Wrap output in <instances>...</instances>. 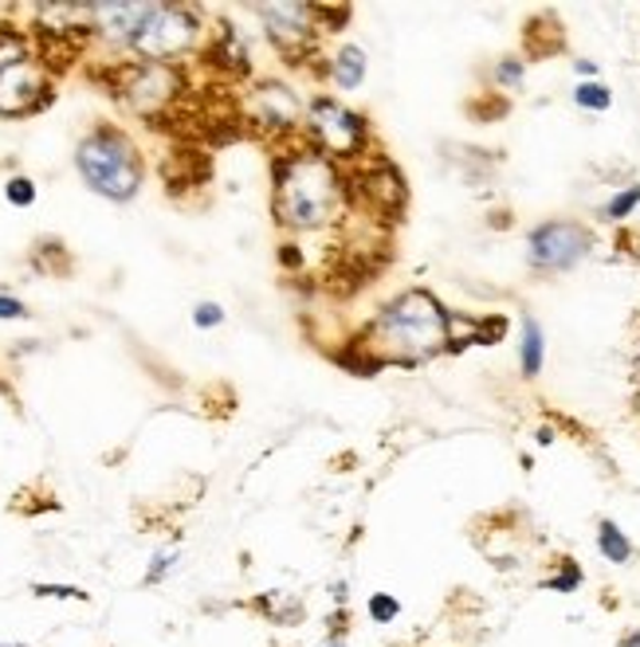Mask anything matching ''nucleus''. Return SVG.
Instances as JSON below:
<instances>
[{
    "mask_svg": "<svg viewBox=\"0 0 640 647\" xmlns=\"http://www.w3.org/2000/svg\"><path fill=\"white\" fill-rule=\"evenodd\" d=\"M449 319L452 314L429 291L397 294L382 314L366 326L354 346L377 365H424L449 349Z\"/></svg>",
    "mask_w": 640,
    "mask_h": 647,
    "instance_id": "nucleus-1",
    "label": "nucleus"
},
{
    "mask_svg": "<svg viewBox=\"0 0 640 647\" xmlns=\"http://www.w3.org/2000/svg\"><path fill=\"white\" fill-rule=\"evenodd\" d=\"M342 174L327 154H295L275 165V220L287 232H319L342 209Z\"/></svg>",
    "mask_w": 640,
    "mask_h": 647,
    "instance_id": "nucleus-2",
    "label": "nucleus"
},
{
    "mask_svg": "<svg viewBox=\"0 0 640 647\" xmlns=\"http://www.w3.org/2000/svg\"><path fill=\"white\" fill-rule=\"evenodd\" d=\"M75 161H79L82 181L110 201H130L142 185V157H137L134 142L114 126H99L82 137Z\"/></svg>",
    "mask_w": 640,
    "mask_h": 647,
    "instance_id": "nucleus-3",
    "label": "nucleus"
},
{
    "mask_svg": "<svg viewBox=\"0 0 640 647\" xmlns=\"http://www.w3.org/2000/svg\"><path fill=\"white\" fill-rule=\"evenodd\" d=\"M589 247H594V236H589L586 224H577V220H547L527 239V259H531L534 271H570V267L589 256Z\"/></svg>",
    "mask_w": 640,
    "mask_h": 647,
    "instance_id": "nucleus-4",
    "label": "nucleus"
},
{
    "mask_svg": "<svg viewBox=\"0 0 640 647\" xmlns=\"http://www.w3.org/2000/svg\"><path fill=\"white\" fill-rule=\"evenodd\" d=\"M197 16L189 9H177V4H154V12L146 16V24L137 27L134 36V52L146 55L150 64H165V59H174L181 55L185 47L197 40Z\"/></svg>",
    "mask_w": 640,
    "mask_h": 647,
    "instance_id": "nucleus-5",
    "label": "nucleus"
},
{
    "mask_svg": "<svg viewBox=\"0 0 640 647\" xmlns=\"http://www.w3.org/2000/svg\"><path fill=\"white\" fill-rule=\"evenodd\" d=\"M311 134H315V142H319L322 154L357 157L362 149H366L369 126L362 114H354V110H346L342 102L319 94V99L311 102Z\"/></svg>",
    "mask_w": 640,
    "mask_h": 647,
    "instance_id": "nucleus-6",
    "label": "nucleus"
},
{
    "mask_svg": "<svg viewBox=\"0 0 640 647\" xmlns=\"http://www.w3.org/2000/svg\"><path fill=\"white\" fill-rule=\"evenodd\" d=\"M256 12L267 20L272 44L279 47L291 64H295V55L311 52L315 32H319V24H315V20H319L315 16V4H260Z\"/></svg>",
    "mask_w": 640,
    "mask_h": 647,
    "instance_id": "nucleus-7",
    "label": "nucleus"
},
{
    "mask_svg": "<svg viewBox=\"0 0 640 647\" xmlns=\"http://www.w3.org/2000/svg\"><path fill=\"white\" fill-rule=\"evenodd\" d=\"M52 94L44 91L36 67L32 64H16L9 71H0V114L4 119H16V114H32V110L47 107Z\"/></svg>",
    "mask_w": 640,
    "mask_h": 647,
    "instance_id": "nucleus-8",
    "label": "nucleus"
},
{
    "mask_svg": "<svg viewBox=\"0 0 640 647\" xmlns=\"http://www.w3.org/2000/svg\"><path fill=\"white\" fill-rule=\"evenodd\" d=\"M122 91H126V102L137 114H154L157 107H165V102L174 99L177 71L165 64H142L137 71H130V82Z\"/></svg>",
    "mask_w": 640,
    "mask_h": 647,
    "instance_id": "nucleus-9",
    "label": "nucleus"
},
{
    "mask_svg": "<svg viewBox=\"0 0 640 647\" xmlns=\"http://www.w3.org/2000/svg\"><path fill=\"white\" fill-rule=\"evenodd\" d=\"M362 201L369 204V209L385 212V216H394V212H401L405 204V177L397 174L389 161H377L369 165L366 174H362Z\"/></svg>",
    "mask_w": 640,
    "mask_h": 647,
    "instance_id": "nucleus-10",
    "label": "nucleus"
},
{
    "mask_svg": "<svg viewBox=\"0 0 640 647\" xmlns=\"http://www.w3.org/2000/svg\"><path fill=\"white\" fill-rule=\"evenodd\" d=\"M154 12V4H91V20L102 36L114 40V44H134L137 27L146 24V16Z\"/></svg>",
    "mask_w": 640,
    "mask_h": 647,
    "instance_id": "nucleus-11",
    "label": "nucleus"
},
{
    "mask_svg": "<svg viewBox=\"0 0 640 647\" xmlns=\"http://www.w3.org/2000/svg\"><path fill=\"white\" fill-rule=\"evenodd\" d=\"M252 122L260 126H272V130H295L299 126V102L287 87L279 82H267L252 94Z\"/></svg>",
    "mask_w": 640,
    "mask_h": 647,
    "instance_id": "nucleus-12",
    "label": "nucleus"
},
{
    "mask_svg": "<svg viewBox=\"0 0 640 647\" xmlns=\"http://www.w3.org/2000/svg\"><path fill=\"white\" fill-rule=\"evenodd\" d=\"M247 609L264 616L267 624H279V628H295V624L307 621V604L291 593H260L256 601H247Z\"/></svg>",
    "mask_w": 640,
    "mask_h": 647,
    "instance_id": "nucleus-13",
    "label": "nucleus"
},
{
    "mask_svg": "<svg viewBox=\"0 0 640 647\" xmlns=\"http://www.w3.org/2000/svg\"><path fill=\"white\" fill-rule=\"evenodd\" d=\"M597 549H602V557L609 561V566H629L632 557H637L632 542L625 538V529L617 526L614 518H602V522H597Z\"/></svg>",
    "mask_w": 640,
    "mask_h": 647,
    "instance_id": "nucleus-14",
    "label": "nucleus"
},
{
    "mask_svg": "<svg viewBox=\"0 0 640 647\" xmlns=\"http://www.w3.org/2000/svg\"><path fill=\"white\" fill-rule=\"evenodd\" d=\"M330 79L339 82L342 91L362 87V79H366V52H357V47H342V52L330 59Z\"/></svg>",
    "mask_w": 640,
    "mask_h": 647,
    "instance_id": "nucleus-15",
    "label": "nucleus"
},
{
    "mask_svg": "<svg viewBox=\"0 0 640 647\" xmlns=\"http://www.w3.org/2000/svg\"><path fill=\"white\" fill-rule=\"evenodd\" d=\"M582 581H586V573H582V566H577L574 557H559V561H554V573L542 577V589H547V593H577Z\"/></svg>",
    "mask_w": 640,
    "mask_h": 647,
    "instance_id": "nucleus-16",
    "label": "nucleus"
},
{
    "mask_svg": "<svg viewBox=\"0 0 640 647\" xmlns=\"http://www.w3.org/2000/svg\"><path fill=\"white\" fill-rule=\"evenodd\" d=\"M542 330L534 319L522 322V377H539L542 373Z\"/></svg>",
    "mask_w": 640,
    "mask_h": 647,
    "instance_id": "nucleus-17",
    "label": "nucleus"
},
{
    "mask_svg": "<svg viewBox=\"0 0 640 647\" xmlns=\"http://www.w3.org/2000/svg\"><path fill=\"white\" fill-rule=\"evenodd\" d=\"M574 102L582 110H609L614 107V94H609V87H605V82H582V87H577L574 91Z\"/></svg>",
    "mask_w": 640,
    "mask_h": 647,
    "instance_id": "nucleus-18",
    "label": "nucleus"
},
{
    "mask_svg": "<svg viewBox=\"0 0 640 647\" xmlns=\"http://www.w3.org/2000/svg\"><path fill=\"white\" fill-rule=\"evenodd\" d=\"M366 616L374 624H394L397 616H401V601H397L394 593H374L366 601Z\"/></svg>",
    "mask_w": 640,
    "mask_h": 647,
    "instance_id": "nucleus-19",
    "label": "nucleus"
},
{
    "mask_svg": "<svg viewBox=\"0 0 640 647\" xmlns=\"http://www.w3.org/2000/svg\"><path fill=\"white\" fill-rule=\"evenodd\" d=\"M16 64H27L24 40H20L16 32H9V27H0V71H9V67H16Z\"/></svg>",
    "mask_w": 640,
    "mask_h": 647,
    "instance_id": "nucleus-20",
    "label": "nucleus"
},
{
    "mask_svg": "<svg viewBox=\"0 0 640 647\" xmlns=\"http://www.w3.org/2000/svg\"><path fill=\"white\" fill-rule=\"evenodd\" d=\"M637 204H640V185H632V189H621V192L614 197V201L605 204L602 216H605V220H625L632 209H637Z\"/></svg>",
    "mask_w": 640,
    "mask_h": 647,
    "instance_id": "nucleus-21",
    "label": "nucleus"
},
{
    "mask_svg": "<svg viewBox=\"0 0 640 647\" xmlns=\"http://www.w3.org/2000/svg\"><path fill=\"white\" fill-rule=\"evenodd\" d=\"M507 334V319L504 314H495V319H476V342L479 346H495L499 337Z\"/></svg>",
    "mask_w": 640,
    "mask_h": 647,
    "instance_id": "nucleus-22",
    "label": "nucleus"
},
{
    "mask_svg": "<svg viewBox=\"0 0 640 647\" xmlns=\"http://www.w3.org/2000/svg\"><path fill=\"white\" fill-rule=\"evenodd\" d=\"M522 75H527V67H522V59H504V64L495 67V82H499V87H507V91H515V87H522Z\"/></svg>",
    "mask_w": 640,
    "mask_h": 647,
    "instance_id": "nucleus-23",
    "label": "nucleus"
},
{
    "mask_svg": "<svg viewBox=\"0 0 640 647\" xmlns=\"http://www.w3.org/2000/svg\"><path fill=\"white\" fill-rule=\"evenodd\" d=\"M177 566V549H162V554L154 557V566L146 569V577H142V584H162L165 573Z\"/></svg>",
    "mask_w": 640,
    "mask_h": 647,
    "instance_id": "nucleus-24",
    "label": "nucleus"
},
{
    "mask_svg": "<svg viewBox=\"0 0 640 647\" xmlns=\"http://www.w3.org/2000/svg\"><path fill=\"white\" fill-rule=\"evenodd\" d=\"M32 593L52 596V601H87V593L75 589V584H32Z\"/></svg>",
    "mask_w": 640,
    "mask_h": 647,
    "instance_id": "nucleus-25",
    "label": "nucleus"
},
{
    "mask_svg": "<svg viewBox=\"0 0 640 647\" xmlns=\"http://www.w3.org/2000/svg\"><path fill=\"white\" fill-rule=\"evenodd\" d=\"M4 197H9L12 204H20V209H27V204L36 201V185L27 181V177H12L9 189H4Z\"/></svg>",
    "mask_w": 640,
    "mask_h": 647,
    "instance_id": "nucleus-26",
    "label": "nucleus"
},
{
    "mask_svg": "<svg viewBox=\"0 0 640 647\" xmlns=\"http://www.w3.org/2000/svg\"><path fill=\"white\" fill-rule=\"evenodd\" d=\"M192 322H197L201 330H212V326H220V322H224V311H220L217 302H201V306L192 311Z\"/></svg>",
    "mask_w": 640,
    "mask_h": 647,
    "instance_id": "nucleus-27",
    "label": "nucleus"
},
{
    "mask_svg": "<svg viewBox=\"0 0 640 647\" xmlns=\"http://www.w3.org/2000/svg\"><path fill=\"white\" fill-rule=\"evenodd\" d=\"M0 319H27L24 302L9 299V294H0Z\"/></svg>",
    "mask_w": 640,
    "mask_h": 647,
    "instance_id": "nucleus-28",
    "label": "nucleus"
},
{
    "mask_svg": "<svg viewBox=\"0 0 640 647\" xmlns=\"http://www.w3.org/2000/svg\"><path fill=\"white\" fill-rule=\"evenodd\" d=\"M330 596H334V604H339V609H346V581L330 584Z\"/></svg>",
    "mask_w": 640,
    "mask_h": 647,
    "instance_id": "nucleus-29",
    "label": "nucleus"
},
{
    "mask_svg": "<svg viewBox=\"0 0 640 647\" xmlns=\"http://www.w3.org/2000/svg\"><path fill=\"white\" fill-rule=\"evenodd\" d=\"M621 647H640V628H629L621 636Z\"/></svg>",
    "mask_w": 640,
    "mask_h": 647,
    "instance_id": "nucleus-30",
    "label": "nucleus"
},
{
    "mask_svg": "<svg viewBox=\"0 0 640 647\" xmlns=\"http://www.w3.org/2000/svg\"><path fill=\"white\" fill-rule=\"evenodd\" d=\"M319 647H346V639H342V636H327Z\"/></svg>",
    "mask_w": 640,
    "mask_h": 647,
    "instance_id": "nucleus-31",
    "label": "nucleus"
},
{
    "mask_svg": "<svg viewBox=\"0 0 640 647\" xmlns=\"http://www.w3.org/2000/svg\"><path fill=\"white\" fill-rule=\"evenodd\" d=\"M577 75H597V67H594V64H586V59H582V64H577Z\"/></svg>",
    "mask_w": 640,
    "mask_h": 647,
    "instance_id": "nucleus-32",
    "label": "nucleus"
},
{
    "mask_svg": "<svg viewBox=\"0 0 640 647\" xmlns=\"http://www.w3.org/2000/svg\"><path fill=\"white\" fill-rule=\"evenodd\" d=\"M0 647H27V644H0Z\"/></svg>",
    "mask_w": 640,
    "mask_h": 647,
    "instance_id": "nucleus-33",
    "label": "nucleus"
},
{
    "mask_svg": "<svg viewBox=\"0 0 640 647\" xmlns=\"http://www.w3.org/2000/svg\"><path fill=\"white\" fill-rule=\"evenodd\" d=\"M637 373H640V349H637Z\"/></svg>",
    "mask_w": 640,
    "mask_h": 647,
    "instance_id": "nucleus-34",
    "label": "nucleus"
}]
</instances>
